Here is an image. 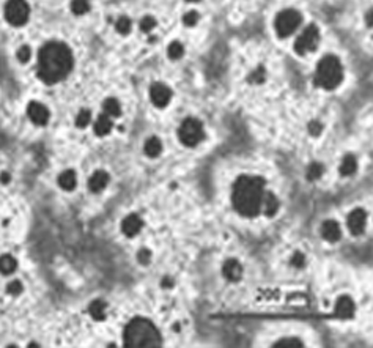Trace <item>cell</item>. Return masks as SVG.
<instances>
[{
  "instance_id": "obj_13",
  "label": "cell",
  "mask_w": 373,
  "mask_h": 348,
  "mask_svg": "<svg viewBox=\"0 0 373 348\" xmlns=\"http://www.w3.org/2000/svg\"><path fill=\"white\" fill-rule=\"evenodd\" d=\"M142 225H143V222H142V219L137 214H129L126 219L123 221V224H121V230H123V234L126 237L133 238L140 231Z\"/></svg>"
},
{
  "instance_id": "obj_38",
  "label": "cell",
  "mask_w": 373,
  "mask_h": 348,
  "mask_svg": "<svg viewBox=\"0 0 373 348\" xmlns=\"http://www.w3.org/2000/svg\"><path fill=\"white\" fill-rule=\"evenodd\" d=\"M321 129H323V126H321L318 122H312V123L309 125V131H310L312 136H320Z\"/></svg>"
},
{
  "instance_id": "obj_6",
  "label": "cell",
  "mask_w": 373,
  "mask_h": 348,
  "mask_svg": "<svg viewBox=\"0 0 373 348\" xmlns=\"http://www.w3.org/2000/svg\"><path fill=\"white\" fill-rule=\"evenodd\" d=\"M303 18L296 10H283L279 13V16L276 18V32L280 38H286L292 35L298 25L301 24Z\"/></svg>"
},
{
  "instance_id": "obj_31",
  "label": "cell",
  "mask_w": 373,
  "mask_h": 348,
  "mask_svg": "<svg viewBox=\"0 0 373 348\" xmlns=\"http://www.w3.org/2000/svg\"><path fill=\"white\" fill-rule=\"evenodd\" d=\"M265 76H266V72H265V69L260 66V68H257L255 71L251 72L249 82H252V84H262V82L265 81Z\"/></svg>"
},
{
  "instance_id": "obj_36",
  "label": "cell",
  "mask_w": 373,
  "mask_h": 348,
  "mask_svg": "<svg viewBox=\"0 0 373 348\" xmlns=\"http://www.w3.org/2000/svg\"><path fill=\"white\" fill-rule=\"evenodd\" d=\"M137 260H139V263H142V265H148V263H150V260H151V252H150L148 249H142V251H139Z\"/></svg>"
},
{
  "instance_id": "obj_25",
  "label": "cell",
  "mask_w": 373,
  "mask_h": 348,
  "mask_svg": "<svg viewBox=\"0 0 373 348\" xmlns=\"http://www.w3.org/2000/svg\"><path fill=\"white\" fill-rule=\"evenodd\" d=\"M167 54H169V57H170L172 60H178V59H181L183 54H184V48H183L181 43L174 41V43H172V45L169 46Z\"/></svg>"
},
{
  "instance_id": "obj_1",
  "label": "cell",
  "mask_w": 373,
  "mask_h": 348,
  "mask_svg": "<svg viewBox=\"0 0 373 348\" xmlns=\"http://www.w3.org/2000/svg\"><path fill=\"white\" fill-rule=\"evenodd\" d=\"M73 68V54L63 43H49L38 55V78L46 84L65 79Z\"/></svg>"
},
{
  "instance_id": "obj_21",
  "label": "cell",
  "mask_w": 373,
  "mask_h": 348,
  "mask_svg": "<svg viewBox=\"0 0 373 348\" xmlns=\"http://www.w3.org/2000/svg\"><path fill=\"white\" fill-rule=\"evenodd\" d=\"M59 184L63 187V189H66V191L74 189V186H76V173L73 170H65L63 173H60Z\"/></svg>"
},
{
  "instance_id": "obj_10",
  "label": "cell",
  "mask_w": 373,
  "mask_h": 348,
  "mask_svg": "<svg viewBox=\"0 0 373 348\" xmlns=\"http://www.w3.org/2000/svg\"><path fill=\"white\" fill-rule=\"evenodd\" d=\"M27 115L35 125L38 126H45L49 122V110L46 106H43L39 103H30L27 107Z\"/></svg>"
},
{
  "instance_id": "obj_4",
  "label": "cell",
  "mask_w": 373,
  "mask_h": 348,
  "mask_svg": "<svg viewBox=\"0 0 373 348\" xmlns=\"http://www.w3.org/2000/svg\"><path fill=\"white\" fill-rule=\"evenodd\" d=\"M343 69L337 57L327 55L318 63L317 72H315V85L321 87L324 90H334L342 82Z\"/></svg>"
},
{
  "instance_id": "obj_35",
  "label": "cell",
  "mask_w": 373,
  "mask_h": 348,
  "mask_svg": "<svg viewBox=\"0 0 373 348\" xmlns=\"http://www.w3.org/2000/svg\"><path fill=\"white\" fill-rule=\"evenodd\" d=\"M30 55H32V52H30V48H28V46H22V48L18 51V59H19V62H22V63H25V62L30 60Z\"/></svg>"
},
{
  "instance_id": "obj_42",
  "label": "cell",
  "mask_w": 373,
  "mask_h": 348,
  "mask_svg": "<svg viewBox=\"0 0 373 348\" xmlns=\"http://www.w3.org/2000/svg\"><path fill=\"white\" fill-rule=\"evenodd\" d=\"M189 2H197V0H189Z\"/></svg>"
},
{
  "instance_id": "obj_3",
  "label": "cell",
  "mask_w": 373,
  "mask_h": 348,
  "mask_svg": "<svg viewBox=\"0 0 373 348\" xmlns=\"http://www.w3.org/2000/svg\"><path fill=\"white\" fill-rule=\"evenodd\" d=\"M125 346L128 348H157L161 346V334L156 326L145 318H134L125 329Z\"/></svg>"
},
{
  "instance_id": "obj_37",
  "label": "cell",
  "mask_w": 373,
  "mask_h": 348,
  "mask_svg": "<svg viewBox=\"0 0 373 348\" xmlns=\"http://www.w3.org/2000/svg\"><path fill=\"white\" fill-rule=\"evenodd\" d=\"M292 265H295L296 268H303L304 266V255L301 252H295V255L292 258Z\"/></svg>"
},
{
  "instance_id": "obj_11",
  "label": "cell",
  "mask_w": 373,
  "mask_h": 348,
  "mask_svg": "<svg viewBox=\"0 0 373 348\" xmlns=\"http://www.w3.org/2000/svg\"><path fill=\"white\" fill-rule=\"evenodd\" d=\"M365 219H367V214L364 210L357 208V210H353L348 216L347 219V224H348V228L353 235H361L364 231V227H365Z\"/></svg>"
},
{
  "instance_id": "obj_33",
  "label": "cell",
  "mask_w": 373,
  "mask_h": 348,
  "mask_svg": "<svg viewBox=\"0 0 373 348\" xmlns=\"http://www.w3.org/2000/svg\"><path fill=\"white\" fill-rule=\"evenodd\" d=\"M183 22L188 25V27H192V25H195L197 22H198V13L197 11H189V13H186L184 14V18H183Z\"/></svg>"
},
{
  "instance_id": "obj_20",
  "label": "cell",
  "mask_w": 373,
  "mask_h": 348,
  "mask_svg": "<svg viewBox=\"0 0 373 348\" xmlns=\"http://www.w3.org/2000/svg\"><path fill=\"white\" fill-rule=\"evenodd\" d=\"M161 151H162V142L157 137H150L145 142V153H147V156L156 158V156L161 154Z\"/></svg>"
},
{
  "instance_id": "obj_22",
  "label": "cell",
  "mask_w": 373,
  "mask_h": 348,
  "mask_svg": "<svg viewBox=\"0 0 373 348\" xmlns=\"http://www.w3.org/2000/svg\"><path fill=\"white\" fill-rule=\"evenodd\" d=\"M103 107H104V113L109 115V117H120L121 107H120V104H118V101H117V99H113V98L106 99Z\"/></svg>"
},
{
  "instance_id": "obj_14",
  "label": "cell",
  "mask_w": 373,
  "mask_h": 348,
  "mask_svg": "<svg viewBox=\"0 0 373 348\" xmlns=\"http://www.w3.org/2000/svg\"><path fill=\"white\" fill-rule=\"evenodd\" d=\"M354 314V302L350 296H340L336 302V315L340 318H351Z\"/></svg>"
},
{
  "instance_id": "obj_29",
  "label": "cell",
  "mask_w": 373,
  "mask_h": 348,
  "mask_svg": "<svg viewBox=\"0 0 373 348\" xmlns=\"http://www.w3.org/2000/svg\"><path fill=\"white\" fill-rule=\"evenodd\" d=\"M115 28H117V32H118V33L126 35V33H129V30H131V21H129L126 16H123V18H120V19L117 21Z\"/></svg>"
},
{
  "instance_id": "obj_19",
  "label": "cell",
  "mask_w": 373,
  "mask_h": 348,
  "mask_svg": "<svg viewBox=\"0 0 373 348\" xmlns=\"http://www.w3.org/2000/svg\"><path fill=\"white\" fill-rule=\"evenodd\" d=\"M106 307H107V304L104 301L98 299V301H93L90 304L89 311H90V315L95 318V320L101 322V320H104V318H106Z\"/></svg>"
},
{
  "instance_id": "obj_9",
  "label": "cell",
  "mask_w": 373,
  "mask_h": 348,
  "mask_svg": "<svg viewBox=\"0 0 373 348\" xmlns=\"http://www.w3.org/2000/svg\"><path fill=\"white\" fill-rule=\"evenodd\" d=\"M150 98L156 107H165L172 98V92L164 84H153L150 89Z\"/></svg>"
},
{
  "instance_id": "obj_18",
  "label": "cell",
  "mask_w": 373,
  "mask_h": 348,
  "mask_svg": "<svg viewBox=\"0 0 373 348\" xmlns=\"http://www.w3.org/2000/svg\"><path fill=\"white\" fill-rule=\"evenodd\" d=\"M110 129H112L110 117H109V115H106V113H101L98 117L96 123H95V133L98 136H106V134L110 133Z\"/></svg>"
},
{
  "instance_id": "obj_5",
  "label": "cell",
  "mask_w": 373,
  "mask_h": 348,
  "mask_svg": "<svg viewBox=\"0 0 373 348\" xmlns=\"http://www.w3.org/2000/svg\"><path fill=\"white\" fill-rule=\"evenodd\" d=\"M178 136L186 147H195L203 139V126L195 119H188L180 126Z\"/></svg>"
},
{
  "instance_id": "obj_24",
  "label": "cell",
  "mask_w": 373,
  "mask_h": 348,
  "mask_svg": "<svg viewBox=\"0 0 373 348\" xmlns=\"http://www.w3.org/2000/svg\"><path fill=\"white\" fill-rule=\"evenodd\" d=\"M16 269V260L11 255H2L0 257V273L2 274H11Z\"/></svg>"
},
{
  "instance_id": "obj_16",
  "label": "cell",
  "mask_w": 373,
  "mask_h": 348,
  "mask_svg": "<svg viewBox=\"0 0 373 348\" xmlns=\"http://www.w3.org/2000/svg\"><path fill=\"white\" fill-rule=\"evenodd\" d=\"M107 183H109V175H107V172H104V170H98V172H95L93 175H92V178L89 180V187L93 191V192H101L104 187L107 186Z\"/></svg>"
},
{
  "instance_id": "obj_8",
  "label": "cell",
  "mask_w": 373,
  "mask_h": 348,
  "mask_svg": "<svg viewBox=\"0 0 373 348\" xmlns=\"http://www.w3.org/2000/svg\"><path fill=\"white\" fill-rule=\"evenodd\" d=\"M320 41V32L315 25H309L306 30L303 32V35H299V38L295 43V51L298 54H306L313 51L315 48L318 46Z\"/></svg>"
},
{
  "instance_id": "obj_26",
  "label": "cell",
  "mask_w": 373,
  "mask_h": 348,
  "mask_svg": "<svg viewBox=\"0 0 373 348\" xmlns=\"http://www.w3.org/2000/svg\"><path fill=\"white\" fill-rule=\"evenodd\" d=\"M323 172H324V167H323L321 164L313 163V164H310L309 169H307V178H309L310 181H312V180H318V178L323 175Z\"/></svg>"
},
{
  "instance_id": "obj_34",
  "label": "cell",
  "mask_w": 373,
  "mask_h": 348,
  "mask_svg": "<svg viewBox=\"0 0 373 348\" xmlns=\"http://www.w3.org/2000/svg\"><path fill=\"white\" fill-rule=\"evenodd\" d=\"M7 290H8V293H10V295L18 296V295H21V292H22L24 288H22V284H21L19 281H13L11 284H8Z\"/></svg>"
},
{
  "instance_id": "obj_27",
  "label": "cell",
  "mask_w": 373,
  "mask_h": 348,
  "mask_svg": "<svg viewBox=\"0 0 373 348\" xmlns=\"http://www.w3.org/2000/svg\"><path fill=\"white\" fill-rule=\"evenodd\" d=\"M89 0H73L71 2V10H73L74 14H84L89 11Z\"/></svg>"
},
{
  "instance_id": "obj_15",
  "label": "cell",
  "mask_w": 373,
  "mask_h": 348,
  "mask_svg": "<svg viewBox=\"0 0 373 348\" xmlns=\"http://www.w3.org/2000/svg\"><path fill=\"white\" fill-rule=\"evenodd\" d=\"M321 237L326 241H331V243L339 241L340 237H342V231H340L339 224L336 221H326V222H323V225H321Z\"/></svg>"
},
{
  "instance_id": "obj_17",
  "label": "cell",
  "mask_w": 373,
  "mask_h": 348,
  "mask_svg": "<svg viewBox=\"0 0 373 348\" xmlns=\"http://www.w3.org/2000/svg\"><path fill=\"white\" fill-rule=\"evenodd\" d=\"M262 207H263L266 216H274V213L279 208V200H277V197L274 194L265 192L263 194V199H262Z\"/></svg>"
},
{
  "instance_id": "obj_41",
  "label": "cell",
  "mask_w": 373,
  "mask_h": 348,
  "mask_svg": "<svg viewBox=\"0 0 373 348\" xmlns=\"http://www.w3.org/2000/svg\"><path fill=\"white\" fill-rule=\"evenodd\" d=\"M367 25H368V27H371V11H368V13H367Z\"/></svg>"
},
{
  "instance_id": "obj_32",
  "label": "cell",
  "mask_w": 373,
  "mask_h": 348,
  "mask_svg": "<svg viewBox=\"0 0 373 348\" xmlns=\"http://www.w3.org/2000/svg\"><path fill=\"white\" fill-rule=\"evenodd\" d=\"M154 25H156L154 18L145 16V18H143V19L140 21V30H142V32H151L153 28H154Z\"/></svg>"
},
{
  "instance_id": "obj_7",
  "label": "cell",
  "mask_w": 373,
  "mask_h": 348,
  "mask_svg": "<svg viewBox=\"0 0 373 348\" xmlns=\"http://www.w3.org/2000/svg\"><path fill=\"white\" fill-rule=\"evenodd\" d=\"M30 14V8H28L25 0H8L5 5V18L11 25H24Z\"/></svg>"
},
{
  "instance_id": "obj_2",
  "label": "cell",
  "mask_w": 373,
  "mask_h": 348,
  "mask_svg": "<svg viewBox=\"0 0 373 348\" xmlns=\"http://www.w3.org/2000/svg\"><path fill=\"white\" fill-rule=\"evenodd\" d=\"M265 194V180L262 177L242 175L233 186L232 202L235 210L246 216L254 217L262 210V199Z\"/></svg>"
},
{
  "instance_id": "obj_39",
  "label": "cell",
  "mask_w": 373,
  "mask_h": 348,
  "mask_svg": "<svg viewBox=\"0 0 373 348\" xmlns=\"http://www.w3.org/2000/svg\"><path fill=\"white\" fill-rule=\"evenodd\" d=\"M162 287H164V288H172V287H174V281H172L170 278H164Z\"/></svg>"
},
{
  "instance_id": "obj_28",
  "label": "cell",
  "mask_w": 373,
  "mask_h": 348,
  "mask_svg": "<svg viewBox=\"0 0 373 348\" xmlns=\"http://www.w3.org/2000/svg\"><path fill=\"white\" fill-rule=\"evenodd\" d=\"M90 120H92L90 110H80V113L76 117V126L77 128H85V126H89Z\"/></svg>"
},
{
  "instance_id": "obj_23",
  "label": "cell",
  "mask_w": 373,
  "mask_h": 348,
  "mask_svg": "<svg viewBox=\"0 0 373 348\" xmlns=\"http://www.w3.org/2000/svg\"><path fill=\"white\" fill-rule=\"evenodd\" d=\"M354 172H356V159H354V156L348 154V156L343 158V161L340 164V173L348 177V175H353Z\"/></svg>"
},
{
  "instance_id": "obj_40",
  "label": "cell",
  "mask_w": 373,
  "mask_h": 348,
  "mask_svg": "<svg viewBox=\"0 0 373 348\" xmlns=\"http://www.w3.org/2000/svg\"><path fill=\"white\" fill-rule=\"evenodd\" d=\"M0 181H2V183H8L10 181V175L7 172H4L2 175H0Z\"/></svg>"
},
{
  "instance_id": "obj_12",
  "label": "cell",
  "mask_w": 373,
  "mask_h": 348,
  "mask_svg": "<svg viewBox=\"0 0 373 348\" xmlns=\"http://www.w3.org/2000/svg\"><path fill=\"white\" fill-rule=\"evenodd\" d=\"M222 273H224V276L228 281L238 282L241 279V276H242V266H241V263L238 262V260L228 258L227 262L224 263V266H222Z\"/></svg>"
},
{
  "instance_id": "obj_30",
  "label": "cell",
  "mask_w": 373,
  "mask_h": 348,
  "mask_svg": "<svg viewBox=\"0 0 373 348\" xmlns=\"http://www.w3.org/2000/svg\"><path fill=\"white\" fill-rule=\"evenodd\" d=\"M274 346L276 348H301L303 346V342L298 339H282Z\"/></svg>"
}]
</instances>
